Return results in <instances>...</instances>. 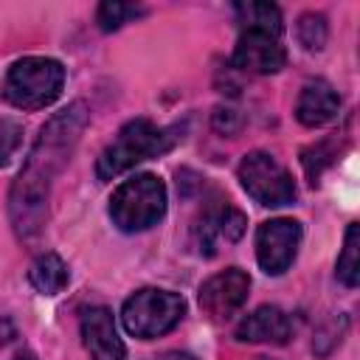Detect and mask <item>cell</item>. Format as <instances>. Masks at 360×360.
I'll use <instances>...</instances> for the list:
<instances>
[{
  "mask_svg": "<svg viewBox=\"0 0 360 360\" xmlns=\"http://www.w3.org/2000/svg\"><path fill=\"white\" fill-rule=\"evenodd\" d=\"M87 118L90 112L84 101H73L39 129V138L8 191V217L20 239H31L45 225L53 177L70 160V152L79 143Z\"/></svg>",
  "mask_w": 360,
  "mask_h": 360,
  "instance_id": "obj_1",
  "label": "cell"
},
{
  "mask_svg": "<svg viewBox=\"0 0 360 360\" xmlns=\"http://www.w3.org/2000/svg\"><path fill=\"white\" fill-rule=\"evenodd\" d=\"M172 132L174 129L155 127L149 118H132V121H127L118 129V135L104 146V152L98 155V160H96L98 180H115L118 174H124L135 163L169 152L177 143V135H172Z\"/></svg>",
  "mask_w": 360,
  "mask_h": 360,
  "instance_id": "obj_2",
  "label": "cell"
},
{
  "mask_svg": "<svg viewBox=\"0 0 360 360\" xmlns=\"http://www.w3.org/2000/svg\"><path fill=\"white\" fill-rule=\"evenodd\" d=\"M62 87L65 68L51 56H22L3 79V96L17 110H42L59 98Z\"/></svg>",
  "mask_w": 360,
  "mask_h": 360,
  "instance_id": "obj_3",
  "label": "cell"
},
{
  "mask_svg": "<svg viewBox=\"0 0 360 360\" xmlns=\"http://www.w3.org/2000/svg\"><path fill=\"white\" fill-rule=\"evenodd\" d=\"M166 214V186L158 174L141 172L124 180L110 197V219L124 233H141Z\"/></svg>",
  "mask_w": 360,
  "mask_h": 360,
  "instance_id": "obj_4",
  "label": "cell"
},
{
  "mask_svg": "<svg viewBox=\"0 0 360 360\" xmlns=\"http://www.w3.org/2000/svg\"><path fill=\"white\" fill-rule=\"evenodd\" d=\"M186 315V301L183 295L160 287H143L135 290L124 307H121V323L127 335L138 340H152L166 332H172Z\"/></svg>",
  "mask_w": 360,
  "mask_h": 360,
  "instance_id": "obj_5",
  "label": "cell"
},
{
  "mask_svg": "<svg viewBox=\"0 0 360 360\" xmlns=\"http://www.w3.org/2000/svg\"><path fill=\"white\" fill-rule=\"evenodd\" d=\"M236 174H239L242 188L248 191V197L264 208H281V205L295 202V197H298L292 174L284 169V163L276 155H270L264 149L248 152L242 158Z\"/></svg>",
  "mask_w": 360,
  "mask_h": 360,
  "instance_id": "obj_6",
  "label": "cell"
},
{
  "mask_svg": "<svg viewBox=\"0 0 360 360\" xmlns=\"http://www.w3.org/2000/svg\"><path fill=\"white\" fill-rule=\"evenodd\" d=\"M301 222L290 217L267 219L256 228V262L267 276H281L298 256L301 248Z\"/></svg>",
  "mask_w": 360,
  "mask_h": 360,
  "instance_id": "obj_7",
  "label": "cell"
},
{
  "mask_svg": "<svg viewBox=\"0 0 360 360\" xmlns=\"http://www.w3.org/2000/svg\"><path fill=\"white\" fill-rule=\"evenodd\" d=\"M248 292H250V276L239 267H228L211 276L208 281H202L197 298H200V309L211 321H228L242 309Z\"/></svg>",
  "mask_w": 360,
  "mask_h": 360,
  "instance_id": "obj_8",
  "label": "cell"
},
{
  "mask_svg": "<svg viewBox=\"0 0 360 360\" xmlns=\"http://www.w3.org/2000/svg\"><path fill=\"white\" fill-rule=\"evenodd\" d=\"M231 62L248 73H278L287 62L281 34L267 28H242Z\"/></svg>",
  "mask_w": 360,
  "mask_h": 360,
  "instance_id": "obj_9",
  "label": "cell"
},
{
  "mask_svg": "<svg viewBox=\"0 0 360 360\" xmlns=\"http://www.w3.org/2000/svg\"><path fill=\"white\" fill-rule=\"evenodd\" d=\"M245 214L228 202H217V205H208L200 219L194 222V245L202 256H214L217 248L225 242V245H233L242 233H245Z\"/></svg>",
  "mask_w": 360,
  "mask_h": 360,
  "instance_id": "obj_10",
  "label": "cell"
},
{
  "mask_svg": "<svg viewBox=\"0 0 360 360\" xmlns=\"http://www.w3.org/2000/svg\"><path fill=\"white\" fill-rule=\"evenodd\" d=\"M79 329H82V340H84L90 360H124L127 357L124 340L118 338V329H115V318L107 307L84 309L79 318Z\"/></svg>",
  "mask_w": 360,
  "mask_h": 360,
  "instance_id": "obj_11",
  "label": "cell"
},
{
  "mask_svg": "<svg viewBox=\"0 0 360 360\" xmlns=\"http://www.w3.org/2000/svg\"><path fill=\"white\" fill-rule=\"evenodd\" d=\"M236 340L242 343H273V346H284L292 338V321L284 309L278 307H259L250 315H245L236 323Z\"/></svg>",
  "mask_w": 360,
  "mask_h": 360,
  "instance_id": "obj_12",
  "label": "cell"
},
{
  "mask_svg": "<svg viewBox=\"0 0 360 360\" xmlns=\"http://www.w3.org/2000/svg\"><path fill=\"white\" fill-rule=\"evenodd\" d=\"M338 110H340V96L326 79L307 82L295 101V118H298V124H304L309 129L335 121Z\"/></svg>",
  "mask_w": 360,
  "mask_h": 360,
  "instance_id": "obj_13",
  "label": "cell"
},
{
  "mask_svg": "<svg viewBox=\"0 0 360 360\" xmlns=\"http://www.w3.org/2000/svg\"><path fill=\"white\" fill-rule=\"evenodd\" d=\"M28 281L39 295H56L68 287L70 281V270L62 262V256L56 253H42L34 259V264L28 267Z\"/></svg>",
  "mask_w": 360,
  "mask_h": 360,
  "instance_id": "obj_14",
  "label": "cell"
},
{
  "mask_svg": "<svg viewBox=\"0 0 360 360\" xmlns=\"http://www.w3.org/2000/svg\"><path fill=\"white\" fill-rule=\"evenodd\" d=\"M338 278L343 287H357L360 281V225L349 222L343 236V250L338 256Z\"/></svg>",
  "mask_w": 360,
  "mask_h": 360,
  "instance_id": "obj_15",
  "label": "cell"
},
{
  "mask_svg": "<svg viewBox=\"0 0 360 360\" xmlns=\"http://www.w3.org/2000/svg\"><path fill=\"white\" fill-rule=\"evenodd\" d=\"M233 11L242 28H267L281 34V8L273 3H236Z\"/></svg>",
  "mask_w": 360,
  "mask_h": 360,
  "instance_id": "obj_16",
  "label": "cell"
},
{
  "mask_svg": "<svg viewBox=\"0 0 360 360\" xmlns=\"http://www.w3.org/2000/svg\"><path fill=\"white\" fill-rule=\"evenodd\" d=\"M141 14H146V8H143V6L107 0V3H101V6L96 8V22H98V28H101V31H118L124 22H129V20L141 17Z\"/></svg>",
  "mask_w": 360,
  "mask_h": 360,
  "instance_id": "obj_17",
  "label": "cell"
},
{
  "mask_svg": "<svg viewBox=\"0 0 360 360\" xmlns=\"http://www.w3.org/2000/svg\"><path fill=\"white\" fill-rule=\"evenodd\" d=\"M295 37H298V42L307 51H321L326 45V37H329L326 17L323 14H315V11L301 14L298 17V25H295Z\"/></svg>",
  "mask_w": 360,
  "mask_h": 360,
  "instance_id": "obj_18",
  "label": "cell"
},
{
  "mask_svg": "<svg viewBox=\"0 0 360 360\" xmlns=\"http://www.w3.org/2000/svg\"><path fill=\"white\" fill-rule=\"evenodd\" d=\"M22 143V124L11 118H0V166L11 160V155Z\"/></svg>",
  "mask_w": 360,
  "mask_h": 360,
  "instance_id": "obj_19",
  "label": "cell"
},
{
  "mask_svg": "<svg viewBox=\"0 0 360 360\" xmlns=\"http://www.w3.org/2000/svg\"><path fill=\"white\" fill-rule=\"evenodd\" d=\"M236 127H239V118H236L233 110H222V107H219V110L214 112V129H217V132H222V135H233Z\"/></svg>",
  "mask_w": 360,
  "mask_h": 360,
  "instance_id": "obj_20",
  "label": "cell"
},
{
  "mask_svg": "<svg viewBox=\"0 0 360 360\" xmlns=\"http://www.w3.org/2000/svg\"><path fill=\"white\" fill-rule=\"evenodd\" d=\"M152 360H197V357L188 354V352H163V354H158Z\"/></svg>",
  "mask_w": 360,
  "mask_h": 360,
  "instance_id": "obj_21",
  "label": "cell"
},
{
  "mask_svg": "<svg viewBox=\"0 0 360 360\" xmlns=\"http://www.w3.org/2000/svg\"><path fill=\"white\" fill-rule=\"evenodd\" d=\"M11 360H37V357H34V352H17Z\"/></svg>",
  "mask_w": 360,
  "mask_h": 360,
  "instance_id": "obj_22",
  "label": "cell"
}]
</instances>
